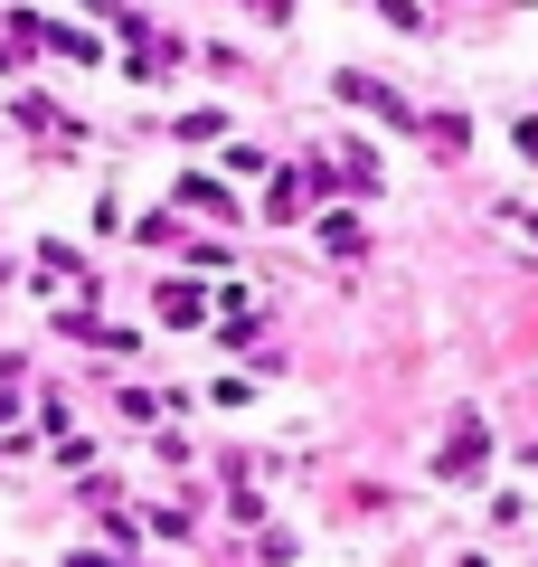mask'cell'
Instances as JSON below:
<instances>
[{
    "mask_svg": "<svg viewBox=\"0 0 538 567\" xmlns=\"http://www.w3.org/2000/svg\"><path fill=\"white\" fill-rule=\"evenodd\" d=\"M482 454H492V435H482V425H463L454 445H444V473H482Z\"/></svg>",
    "mask_w": 538,
    "mask_h": 567,
    "instance_id": "3",
    "label": "cell"
},
{
    "mask_svg": "<svg viewBox=\"0 0 538 567\" xmlns=\"http://www.w3.org/2000/svg\"><path fill=\"white\" fill-rule=\"evenodd\" d=\"M179 208H199V218H237L227 181H208V171H189V181H179Z\"/></svg>",
    "mask_w": 538,
    "mask_h": 567,
    "instance_id": "1",
    "label": "cell"
},
{
    "mask_svg": "<svg viewBox=\"0 0 538 567\" xmlns=\"http://www.w3.org/2000/svg\"><path fill=\"white\" fill-rule=\"evenodd\" d=\"M312 189H321V171H275V218H302Z\"/></svg>",
    "mask_w": 538,
    "mask_h": 567,
    "instance_id": "2",
    "label": "cell"
}]
</instances>
